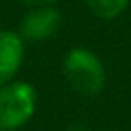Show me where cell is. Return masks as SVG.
<instances>
[{"mask_svg": "<svg viewBox=\"0 0 131 131\" xmlns=\"http://www.w3.org/2000/svg\"><path fill=\"white\" fill-rule=\"evenodd\" d=\"M64 75L73 91L85 96H94L104 87V66L91 50L73 48L64 58Z\"/></svg>", "mask_w": 131, "mask_h": 131, "instance_id": "6da1fadb", "label": "cell"}, {"mask_svg": "<svg viewBox=\"0 0 131 131\" xmlns=\"http://www.w3.org/2000/svg\"><path fill=\"white\" fill-rule=\"evenodd\" d=\"M37 93L29 83H6L0 89V131H14L35 114Z\"/></svg>", "mask_w": 131, "mask_h": 131, "instance_id": "7a4b0ae2", "label": "cell"}, {"mask_svg": "<svg viewBox=\"0 0 131 131\" xmlns=\"http://www.w3.org/2000/svg\"><path fill=\"white\" fill-rule=\"evenodd\" d=\"M60 25V14L50 6H35V10L27 14L21 19L19 37L25 41L41 42L46 41L58 31Z\"/></svg>", "mask_w": 131, "mask_h": 131, "instance_id": "3957f363", "label": "cell"}, {"mask_svg": "<svg viewBox=\"0 0 131 131\" xmlns=\"http://www.w3.org/2000/svg\"><path fill=\"white\" fill-rule=\"evenodd\" d=\"M23 62V39L14 31H0V87L10 83Z\"/></svg>", "mask_w": 131, "mask_h": 131, "instance_id": "277c9868", "label": "cell"}, {"mask_svg": "<svg viewBox=\"0 0 131 131\" xmlns=\"http://www.w3.org/2000/svg\"><path fill=\"white\" fill-rule=\"evenodd\" d=\"M85 2L91 8V12L102 19L118 17L129 4V0H85Z\"/></svg>", "mask_w": 131, "mask_h": 131, "instance_id": "5b68a950", "label": "cell"}, {"mask_svg": "<svg viewBox=\"0 0 131 131\" xmlns=\"http://www.w3.org/2000/svg\"><path fill=\"white\" fill-rule=\"evenodd\" d=\"M19 2H23L27 6H48L52 2H56V0H19Z\"/></svg>", "mask_w": 131, "mask_h": 131, "instance_id": "8992f818", "label": "cell"}, {"mask_svg": "<svg viewBox=\"0 0 131 131\" xmlns=\"http://www.w3.org/2000/svg\"><path fill=\"white\" fill-rule=\"evenodd\" d=\"M68 131H85V129H83V127H70Z\"/></svg>", "mask_w": 131, "mask_h": 131, "instance_id": "52a82bcc", "label": "cell"}]
</instances>
